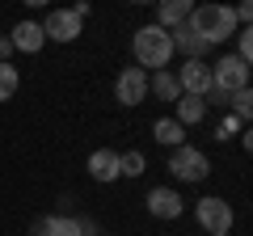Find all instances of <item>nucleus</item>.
<instances>
[{
  "mask_svg": "<svg viewBox=\"0 0 253 236\" xmlns=\"http://www.w3.org/2000/svg\"><path fill=\"white\" fill-rule=\"evenodd\" d=\"M194 219H199V228L207 236H228V232H232V224H236V211H232V202H228V198L207 194V198L194 202Z\"/></svg>",
  "mask_w": 253,
  "mask_h": 236,
  "instance_id": "obj_4",
  "label": "nucleus"
},
{
  "mask_svg": "<svg viewBox=\"0 0 253 236\" xmlns=\"http://www.w3.org/2000/svg\"><path fill=\"white\" fill-rule=\"evenodd\" d=\"M144 207H148L152 219H177L181 211H186V202H181V194L173 190V186H152L148 198H144Z\"/></svg>",
  "mask_w": 253,
  "mask_h": 236,
  "instance_id": "obj_9",
  "label": "nucleus"
},
{
  "mask_svg": "<svg viewBox=\"0 0 253 236\" xmlns=\"http://www.w3.org/2000/svg\"><path fill=\"white\" fill-rule=\"evenodd\" d=\"M9 42H13V51L38 55L46 46V38H42V26H38V21H17V26L9 30Z\"/></svg>",
  "mask_w": 253,
  "mask_h": 236,
  "instance_id": "obj_11",
  "label": "nucleus"
},
{
  "mask_svg": "<svg viewBox=\"0 0 253 236\" xmlns=\"http://www.w3.org/2000/svg\"><path fill=\"white\" fill-rule=\"evenodd\" d=\"M144 169H148V156L139 152V148L118 152V177H144Z\"/></svg>",
  "mask_w": 253,
  "mask_h": 236,
  "instance_id": "obj_18",
  "label": "nucleus"
},
{
  "mask_svg": "<svg viewBox=\"0 0 253 236\" xmlns=\"http://www.w3.org/2000/svg\"><path fill=\"white\" fill-rule=\"evenodd\" d=\"M17 89H21V72L13 64H0V106L17 97Z\"/></svg>",
  "mask_w": 253,
  "mask_h": 236,
  "instance_id": "obj_19",
  "label": "nucleus"
},
{
  "mask_svg": "<svg viewBox=\"0 0 253 236\" xmlns=\"http://www.w3.org/2000/svg\"><path fill=\"white\" fill-rule=\"evenodd\" d=\"M38 26H42V38H46V42H59V46H68V42L81 38V17H76L72 9H51Z\"/></svg>",
  "mask_w": 253,
  "mask_h": 236,
  "instance_id": "obj_6",
  "label": "nucleus"
},
{
  "mask_svg": "<svg viewBox=\"0 0 253 236\" xmlns=\"http://www.w3.org/2000/svg\"><path fill=\"white\" fill-rule=\"evenodd\" d=\"M131 55H135V68H139V72H161V68H169V59H173L169 30L139 26L135 38H131Z\"/></svg>",
  "mask_w": 253,
  "mask_h": 236,
  "instance_id": "obj_2",
  "label": "nucleus"
},
{
  "mask_svg": "<svg viewBox=\"0 0 253 236\" xmlns=\"http://www.w3.org/2000/svg\"><path fill=\"white\" fill-rule=\"evenodd\" d=\"M72 13H76V17H81V21H84V17H89V13H93V4H89V0H81V4H76Z\"/></svg>",
  "mask_w": 253,
  "mask_h": 236,
  "instance_id": "obj_24",
  "label": "nucleus"
},
{
  "mask_svg": "<svg viewBox=\"0 0 253 236\" xmlns=\"http://www.w3.org/2000/svg\"><path fill=\"white\" fill-rule=\"evenodd\" d=\"M9 55H13V42H9V34H0V64H9Z\"/></svg>",
  "mask_w": 253,
  "mask_h": 236,
  "instance_id": "obj_23",
  "label": "nucleus"
},
{
  "mask_svg": "<svg viewBox=\"0 0 253 236\" xmlns=\"http://www.w3.org/2000/svg\"><path fill=\"white\" fill-rule=\"evenodd\" d=\"M148 97V72H139V68H123V72L114 76V101L126 110H135L144 106Z\"/></svg>",
  "mask_w": 253,
  "mask_h": 236,
  "instance_id": "obj_7",
  "label": "nucleus"
},
{
  "mask_svg": "<svg viewBox=\"0 0 253 236\" xmlns=\"http://www.w3.org/2000/svg\"><path fill=\"white\" fill-rule=\"evenodd\" d=\"M241 131H245V122H241L236 114H228V110H224V118H219V127H215V139H219V144H228V139L241 135Z\"/></svg>",
  "mask_w": 253,
  "mask_h": 236,
  "instance_id": "obj_21",
  "label": "nucleus"
},
{
  "mask_svg": "<svg viewBox=\"0 0 253 236\" xmlns=\"http://www.w3.org/2000/svg\"><path fill=\"white\" fill-rule=\"evenodd\" d=\"M152 139L161 148H181V144H186V127H177L173 118H156V122H152Z\"/></svg>",
  "mask_w": 253,
  "mask_h": 236,
  "instance_id": "obj_17",
  "label": "nucleus"
},
{
  "mask_svg": "<svg viewBox=\"0 0 253 236\" xmlns=\"http://www.w3.org/2000/svg\"><path fill=\"white\" fill-rule=\"evenodd\" d=\"M30 236H81V219L76 215H42Z\"/></svg>",
  "mask_w": 253,
  "mask_h": 236,
  "instance_id": "obj_14",
  "label": "nucleus"
},
{
  "mask_svg": "<svg viewBox=\"0 0 253 236\" xmlns=\"http://www.w3.org/2000/svg\"><path fill=\"white\" fill-rule=\"evenodd\" d=\"M190 0H161L156 4V21L152 26H161V30H173V26H181V21H190Z\"/></svg>",
  "mask_w": 253,
  "mask_h": 236,
  "instance_id": "obj_15",
  "label": "nucleus"
},
{
  "mask_svg": "<svg viewBox=\"0 0 253 236\" xmlns=\"http://www.w3.org/2000/svg\"><path fill=\"white\" fill-rule=\"evenodd\" d=\"M203 118H207V101L203 97H186V93H181V97L173 101V122H177V127H199Z\"/></svg>",
  "mask_w": 253,
  "mask_h": 236,
  "instance_id": "obj_13",
  "label": "nucleus"
},
{
  "mask_svg": "<svg viewBox=\"0 0 253 236\" xmlns=\"http://www.w3.org/2000/svg\"><path fill=\"white\" fill-rule=\"evenodd\" d=\"M148 93L161 101H177L181 89H177V76L169 72V68H161V72H148Z\"/></svg>",
  "mask_w": 253,
  "mask_h": 236,
  "instance_id": "obj_16",
  "label": "nucleus"
},
{
  "mask_svg": "<svg viewBox=\"0 0 253 236\" xmlns=\"http://www.w3.org/2000/svg\"><path fill=\"white\" fill-rule=\"evenodd\" d=\"M228 114H236L241 122H249V114H253V93H249V89L232 93V97H228Z\"/></svg>",
  "mask_w": 253,
  "mask_h": 236,
  "instance_id": "obj_20",
  "label": "nucleus"
},
{
  "mask_svg": "<svg viewBox=\"0 0 253 236\" xmlns=\"http://www.w3.org/2000/svg\"><path fill=\"white\" fill-rule=\"evenodd\" d=\"M84 169H89V177L101 182V186L118 182V152H114V148H93L89 160H84Z\"/></svg>",
  "mask_w": 253,
  "mask_h": 236,
  "instance_id": "obj_10",
  "label": "nucleus"
},
{
  "mask_svg": "<svg viewBox=\"0 0 253 236\" xmlns=\"http://www.w3.org/2000/svg\"><path fill=\"white\" fill-rule=\"evenodd\" d=\"M211 89L224 93V97L249 89V64H241L236 55H219L215 64H211Z\"/></svg>",
  "mask_w": 253,
  "mask_h": 236,
  "instance_id": "obj_5",
  "label": "nucleus"
},
{
  "mask_svg": "<svg viewBox=\"0 0 253 236\" xmlns=\"http://www.w3.org/2000/svg\"><path fill=\"white\" fill-rule=\"evenodd\" d=\"M169 173L177 177V182H207L211 177V160H207V152L203 148H194V144H181V148H173L169 152Z\"/></svg>",
  "mask_w": 253,
  "mask_h": 236,
  "instance_id": "obj_3",
  "label": "nucleus"
},
{
  "mask_svg": "<svg viewBox=\"0 0 253 236\" xmlns=\"http://www.w3.org/2000/svg\"><path fill=\"white\" fill-rule=\"evenodd\" d=\"M173 76H177V89L186 97H207L211 93V64H203V59H186Z\"/></svg>",
  "mask_w": 253,
  "mask_h": 236,
  "instance_id": "obj_8",
  "label": "nucleus"
},
{
  "mask_svg": "<svg viewBox=\"0 0 253 236\" xmlns=\"http://www.w3.org/2000/svg\"><path fill=\"white\" fill-rule=\"evenodd\" d=\"M232 38H236V51L232 55L241 59V64H249V59H253V30H236Z\"/></svg>",
  "mask_w": 253,
  "mask_h": 236,
  "instance_id": "obj_22",
  "label": "nucleus"
},
{
  "mask_svg": "<svg viewBox=\"0 0 253 236\" xmlns=\"http://www.w3.org/2000/svg\"><path fill=\"white\" fill-rule=\"evenodd\" d=\"M169 42H173V55L181 51V55H186V59H203V55L211 51V46L203 42V38L194 34V30H190L186 21H181V26H173V30H169Z\"/></svg>",
  "mask_w": 253,
  "mask_h": 236,
  "instance_id": "obj_12",
  "label": "nucleus"
},
{
  "mask_svg": "<svg viewBox=\"0 0 253 236\" xmlns=\"http://www.w3.org/2000/svg\"><path fill=\"white\" fill-rule=\"evenodd\" d=\"M194 34L203 38L207 46H219V42H228V38L236 34V13H232V4H199V9H190V21H186Z\"/></svg>",
  "mask_w": 253,
  "mask_h": 236,
  "instance_id": "obj_1",
  "label": "nucleus"
}]
</instances>
